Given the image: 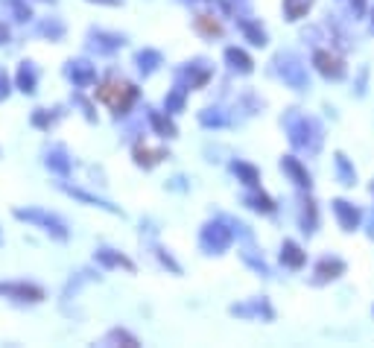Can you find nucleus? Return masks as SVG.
<instances>
[{"label": "nucleus", "mask_w": 374, "mask_h": 348, "mask_svg": "<svg viewBox=\"0 0 374 348\" xmlns=\"http://www.w3.org/2000/svg\"><path fill=\"white\" fill-rule=\"evenodd\" d=\"M334 161H336V173H339V182H342L345 187H351V185H357V170L351 167V161H348V156H345V153H336V156H334Z\"/></svg>", "instance_id": "7"}, {"label": "nucleus", "mask_w": 374, "mask_h": 348, "mask_svg": "<svg viewBox=\"0 0 374 348\" xmlns=\"http://www.w3.org/2000/svg\"><path fill=\"white\" fill-rule=\"evenodd\" d=\"M153 123H155V129H161L167 138H170V135H176V129H172V123H170V120H161L158 114H153Z\"/></svg>", "instance_id": "19"}, {"label": "nucleus", "mask_w": 374, "mask_h": 348, "mask_svg": "<svg viewBox=\"0 0 374 348\" xmlns=\"http://www.w3.org/2000/svg\"><path fill=\"white\" fill-rule=\"evenodd\" d=\"M307 129H310V120H298L295 126L290 129V132H292V135H290V141H292L295 146H307V138H310V135H307Z\"/></svg>", "instance_id": "12"}, {"label": "nucleus", "mask_w": 374, "mask_h": 348, "mask_svg": "<svg viewBox=\"0 0 374 348\" xmlns=\"http://www.w3.org/2000/svg\"><path fill=\"white\" fill-rule=\"evenodd\" d=\"M138 62H141V70H146V73H149V70H155V65L161 62V56H158V53H141V56H138Z\"/></svg>", "instance_id": "18"}, {"label": "nucleus", "mask_w": 374, "mask_h": 348, "mask_svg": "<svg viewBox=\"0 0 374 348\" xmlns=\"http://www.w3.org/2000/svg\"><path fill=\"white\" fill-rule=\"evenodd\" d=\"M231 170L237 173V176H240L246 185H258V170H255V167H248V164H243V161H234Z\"/></svg>", "instance_id": "14"}, {"label": "nucleus", "mask_w": 374, "mask_h": 348, "mask_svg": "<svg viewBox=\"0 0 374 348\" xmlns=\"http://www.w3.org/2000/svg\"><path fill=\"white\" fill-rule=\"evenodd\" d=\"M243 33H246L248 38H252V44H260V47L266 44V33L258 27V23H252V21H246V23H243Z\"/></svg>", "instance_id": "16"}, {"label": "nucleus", "mask_w": 374, "mask_h": 348, "mask_svg": "<svg viewBox=\"0 0 374 348\" xmlns=\"http://www.w3.org/2000/svg\"><path fill=\"white\" fill-rule=\"evenodd\" d=\"M226 62H229L234 70H240V73H252V59H248L243 50H237V47H229V50H226Z\"/></svg>", "instance_id": "8"}, {"label": "nucleus", "mask_w": 374, "mask_h": 348, "mask_svg": "<svg viewBox=\"0 0 374 348\" xmlns=\"http://www.w3.org/2000/svg\"><path fill=\"white\" fill-rule=\"evenodd\" d=\"M304 261H307V255L302 252V246H298L295 240H284V246H281V263L290 266V269H302Z\"/></svg>", "instance_id": "6"}, {"label": "nucleus", "mask_w": 374, "mask_h": 348, "mask_svg": "<svg viewBox=\"0 0 374 348\" xmlns=\"http://www.w3.org/2000/svg\"><path fill=\"white\" fill-rule=\"evenodd\" d=\"M345 272V261L342 258H321L316 263V272H313V284H325V281H336Z\"/></svg>", "instance_id": "4"}, {"label": "nucleus", "mask_w": 374, "mask_h": 348, "mask_svg": "<svg viewBox=\"0 0 374 348\" xmlns=\"http://www.w3.org/2000/svg\"><path fill=\"white\" fill-rule=\"evenodd\" d=\"M371 30H374V9H371Z\"/></svg>", "instance_id": "21"}, {"label": "nucleus", "mask_w": 374, "mask_h": 348, "mask_svg": "<svg viewBox=\"0 0 374 348\" xmlns=\"http://www.w3.org/2000/svg\"><path fill=\"white\" fill-rule=\"evenodd\" d=\"M316 222H319V217H316V205L307 199L304 208H302V229H304L307 234H313V232H316Z\"/></svg>", "instance_id": "11"}, {"label": "nucleus", "mask_w": 374, "mask_h": 348, "mask_svg": "<svg viewBox=\"0 0 374 348\" xmlns=\"http://www.w3.org/2000/svg\"><path fill=\"white\" fill-rule=\"evenodd\" d=\"M334 214H336V219H339V226L345 229V232H354V229H360V219H363V214H360V208H354L348 199H334Z\"/></svg>", "instance_id": "1"}, {"label": "nucleus", "mask_w": 374, "mask_h": 348, "mask_svg": "<svg viewBox=\"0 0 374 348\" xmlns=\"http://www.w3.org/2000/svg\"><path fill=\"white\" fill-rule=\"evenodd\" d=\"M246 202L252 205L255 211H263V214H272L275 211V205H272V199L266 193H252V196H246Z\"/></svg>", "instance_id": "13"}, {"label": "nucleus", "mask_w": 374, "mask_h": 348, "mask_svg": "<svg viewBox=\"0 0 374 348\" xmlns=\"http://www.w3.org/2000/svg\"><path fill=\"white\" fill-rule=\"evenodd\" d=\"M281 167H284V173H287V176H290L298 187H310V185H313V182H310V173L304 170V164L298 161V158L287 156V158H281Z\"/></svg>", "instance_id": "5"}, {"label": "nucleus", "mask_w": 374, "mask_h": 348, "mask_svg": "<svg viewBox=\"0 0 374 348\" xmlns=\"http://www.w3.org/2000/svg\"><path fill=\"white\" fill-rule=\"evenodd\" d=\"M231 243V232L229 229H222L219 222H211V226H205L202 232V246L211 249V252H222V249H229Z\"/></svg>", "instance_id": "3"}, {"label": "nucleus", "mask_w": 374, "mask_h": 348, "mask_svg": "<svg viewBox=\"0 0 374 348\" xmlns=\"http://www.w3.org/2000/svg\"><path fill=\"white\" fill-rule=\"evenodd\" d=\"M0 293H15V295H21V302H38L41 298V290H33V287H0Z\"/></svg>", "instance_id": "15"}, {"label": "nucleus", "mask_w": 374, "mask_h": 348, "mask_svg": "<svg viewBox=\"0 0 374 348\" xmlns=\"http://www.w3.org/2000/svg\"><path fill=\"white\" fill-rule=\"evenodd\" d=\"M313 6V0H284V12L290 21H298V18H304Z\"/></svg>", "instance_id": "10"}, {"label": "nucleus", "mask_w": 374, "mask_h": 348, "mask_svg": "<svg viewBox=\"0 0 374 348\" xmlns=\"http://www.w3.org/2000/svg\"><path fill=\"white\" fill-rule=\"evenodd\" d=\"M284 80L292 85V88H307V77H304V67L298 65L295 59H290V67L284 70Z\"/></svg>", "instance_id": "9"}, {"label": "nucleus", "mask_w": 374, "mask_h": 348, "mask_svg": "<svg viewBox=\"0 0 374 348\" xmlns=\"http://www.w3.org/2000/svg\"><path fill=\"white\" fill-rule=\"evenodd\" d=\"M196 23H199V30H205V33H211V36H219V27H216V23H205V18H199Z\"/></svg>", "instance_id": "20"}, {"label": "nucleus", "mask_w": 374, "mask_h": 348, "mask_svg": "<svg viewBox=\"0 0 374 348\" xmlns=\"http://www.w3.org/2000/svg\"><path fill=\"white\" fill-rule=\"evenodd\" d=\"M313 65H316V70L321 73V77H328V80H342V77H345V65H342V59L331 56L328 50H319V53L313 56Z\"/></svg>", "instance_id": "2"}, {"label": "nucleus", "mask_w": 374, "mask_h": 348, "mask_svg": "<svg viewBox=\"0 0 374 348\" xmlns=\"http://www.w3.org/2000/svg\"><path fill=\"white\" fill-rule=\"evenodd\" d=\"M99 258H103L106 263H111V266H123V269H135L132 266V261H126L123 255H109V249H103V252H99Z\"/></svg>", "instance_id": "17"}]
</instances>
